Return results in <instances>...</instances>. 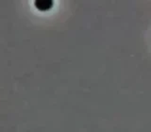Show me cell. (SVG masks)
<instances>
[{
    "label": "cell",
    "mask_w": 151,
    "mask_h": 132,
    "mask_svg": "<svg viewBox=\"0 0 151 132\" xmlns=\"http://www.w3.org/2000/svg\"><path fill=\"white\" fill-rule=\"evenodd\" d=\"M53 1L52 0H36L35 7L41 11H46L53 7Z\"/></svg>",
    "instance_id": "1"
}]
</instances>
